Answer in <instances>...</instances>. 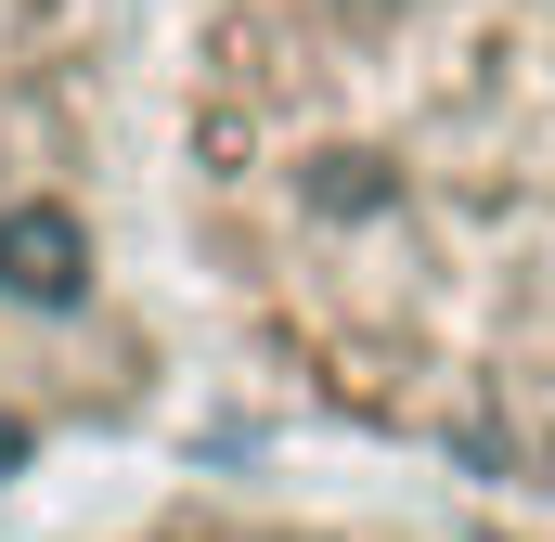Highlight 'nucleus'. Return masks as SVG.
I'll return each instance as SVG.
<instances>
[{"label": "nucleus", "instance_id": "nucleus-1", "mask_svg": "<svg viewBox=\"0 0 555 542\" xmlns=\"http://www.w3.org/2000/svg\"><path fill=\"white\" fill-rule=\"evenodd\" d=\"M233 168L310 259L336 375L555 491V0H246Z\"/></svg>", "mask_w": 555, "mask_h": 542}]
</instances>
